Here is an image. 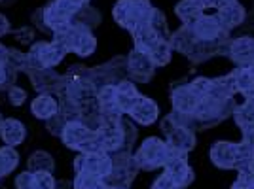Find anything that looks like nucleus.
I'll use <instances>...</instances> for the list:
<instances>
[{
    "label": "nucleus",
    "mask_w": 254,
    "mask_h": 189,
    "mask_svg": "<svg viewBox=\"0 0 254 189\" xmlns=\"http://www.w3.org/2000/svg\"><path fill=\"white\" fill-rule=\"evenodd\" d=\"M52 34L53 42L63 46L66 53L72 51L78 57H89L97 49V38L93 36V32L84 29V27H78L74 23L53 31Z\"/></svg>",
    "instance_id": "nucleus-1"
},
{
    "label": "nucleus",
    "mask_w": 254,
    "mask_h": 189,
    "mask_svg": "<svg viewBox=\"0 0 254 189\" xmlns=\"http://www.w3.org/2000/svg\"><path fill=\"white\" fill-rule=\"evenodd\" d=\"M237 108L235 98H212V96H203L199 104L195 108L193 116L201 123V129H211V127L222 123L224 119L233 116Z\"/></svg>",
    "instance_id": "nucleus-2"
},
{
    "label": "nucleus",
    "mask_w": 254,
    "mask_h": 189,
    "mask_svg": "<svg viewBox=\"0 0 254 189\" xmlns=\"http://www.w3.org/2000/svg\"><path fill=\"white\" fill-rule=\"evenodd\" d=\"M66 57V49L55 42H34L27 51V74L32 70L53 68Z\"/></svg>",
    "instance_id": "nucleus-3"
},
{
    "label": "nucleus",
    "mask_w": 254,
    "mask_h": 189,
    "mask_svg": "<svg viewBox=\"0 0 254 189\" xmlns=\"http://www.w3.org/2000/svg\"><path fill=\"white\" fill-rule=\"evenodd\" d=\"M140 170H158L167 163V142L158 137H148L133 153Z\"/></svg>",
    "instance_id": "nucleus-4"
},
{
    "label": "nucleus",
    "mask_w": 254,
    "mask_h": 189,
    "mask_svg": "<svg viewBox=\"0 0 254 189\" xmlns=\"http://www.w3.org/2000/svg\"><path fill=\"white\" fill-rule=\"evenodd\" d=\"M150 10H152L150 0H118L112 15L120 27L133 31L138 23H142L148 17Z\"/></svg>",
    "instance_id": "nucleus-5"
},
{
    "label": "nucleus",
    "mask_w": 254,
    "mask_h": 189,
    "mask_svg": "<svg viewBox=\"0 0 254 189\" xmlns=\"http://www.w3.org/2000/svg\"><path fill=\"white\" fill-rule=\"evenodd\" d=\"M110 157H112V170L105 178V184L108 188L127 189L140 170L137 161L133 155H122V153H112Z\"/></svg>",
    "instance_id": "nucleus-6"
},
{
    "label": "nucleus",
    "mask_w": 254,
    "mask_h": 189,
    "mask_svg": "<svg viewBox=\"0 0 254 189\" xmlns=\"http://www.w3.org/2000/svg\"><path fill=\"white\" fill-rule=\"evenodd\" d=\"M80 8L82 6L72 4L68 0H52V2H48L42 8L44 21L48 25V29L53 32L57 31V29H61V27L70 25L72 19H74V15L80 11Z\"/></svg>",
    "instance_id": "nucleus-7"
},
{
    "label": "nucleus",
    "mask_w": 254,
    "mask_h": 189,
    "mask_svg": "<svg viewBox=\"0 0 254 189\" xmlns=\"http://www.w3.org/2000/svg\"><path fill=\"white\" fill-rule=\"evenodd\" d=\"M156 64L146 51L133 49L127 55V80L133 84H148L156 74Z\"/></svg>",
    "instance_id": "nucleus-8"
},
{
    "label": "nucleus",
    "mask_w": 254,
    "mask_h": 189,
    "mask_svg": "<svg viewBox=\"0 0 254 189\" xmlns=\"http://www.w3.org/2000/svg\"><path fill=\"white\" fill-rule=\"evenodd\" d=\"M76 172H87L99 178L105 180L108 172L112 170V157L106 151H97V153H80L74 159Z\"/></svg>",
    "instance_id": "nucleus-9"
},
{
    "label": "nucleus",
    "mask_w": 254,
    "mask_h": 189,
    "mask_svg": "<svg viewBox=\"0 0 254 189\" xmlns=\"http://www.w3.org/2000/svg\"><path fill=\"white\" fill-rule=\"evenodd\" d=\"M201 96L190 87V82L180 80L177 84L171 85V106L173 112H182V114H193L199 104Z\"/></svg>",
    "instance_id": "nucleus-10"
},
{
    "label": "nucleus",
    "mask_w": 254,
    "mask_h": 189,
    "mask_svg": "<svg viewBox=\"0 0 254 189\" xmlns=\"http://www.w3.org/2000/svg\"><path fill=\"white\" fill-rule=\"evenodd\" d=\"M31 84L38 94H59L66 85L64 76L57 74L53 68H42L29 72Z\"/></svg>",
    "instance_id": "nucleus-11"
},
{
    "label": "nucleus",
    "mask_w": 254,
    "mask_h": 189,
    "mask_svg": "<svg viewBox=\"0 0 254 189\" xmlns=\"http://www.w3.org/2000/svg\"><path fill=\"white\" fill-rule=\"evenodd\" d=\"M191 29H193L195 38L199 42H216V40H222L230 34L222 29L216 15H205V13L195 23H191Z\"/></svg>",
    "instance_id": "nucleus-12"
},
{
    "label": "nucleus",
    "mask_w": 254,
    "mask_h": 189,
    "mask_svg": "<svg viewBox=\"0 0 254 189\" xmlns=\"http://www.w3.org/2000/svg\"><path fill=\"white\" fill-rule=\"evenodd\" d=\"M163 168H165L163 174H165V176H167V178H169L179 189L191 186V182H193V178H195V174H193L191 167L188 165L186 157L167 159V163L163 165Z\"/></svg>",
    "instance_id": "nucleus-13"
},
{
    "label": "nucleus",
    "mask_w": 254,
    "mask_h": 189,
    "mask_svg": "<svg viewBox=\"0 0 254 189\" xmlns=\"http://www.w3.org/2000/svg\"><path fill=\"white\" fill-rule=\"evenodd\" d=\"M127 116H131V119H133L135 123H138V125L150 127L158 121L159 106L156 100H152V98L144 96V94H138V98L135 100V104L129 110Z\"/></svg>",
    "instance_id": "nucleus-14"
},
{
    "label": "nucleus",
    "mask_w": 254,
    "mask_h": 189,
    "mask_svg": "<svg viewBox=\"0 0 254 189\" xmlns=\"http://www.w3.org/2000/svg\"><path fill=\"white\" fill-rule=\"evenodd\" d=\"M228 57L237 66H251L254 61V38L253 36H241L237 40H232Z\"/></svg>",
    "instance_id": "nucleus-15"
},
{
    "label": "nucleus",
    "mask_w": 254,
    "mask_h": 189,
    "mask_svg": "<svg viewBox=\"0 0 254 189\" xmlns=\"http://www.w3.org/2000/svg\"><path fill=\"white\" fill-rule=\"evenodd\" d=\"M0 138H2L4 146H21L27 138V127L15 117H6L0 127Z\"/></svg>",
    "instance_id": "nucleus-16"
},
{
    "label": "nucleus",
    "mask_w": 254,
    "mask_h": 189,
    "mask_svg": "<svg viewBox=\"0 0 254 189\" xmlns=\"http://www.w3.org/2000/svg\"><path fill=\"white\" fill-rule=\"evenodd\" d=\"M211 161L214 167L230 170L235 168V153H233V142H226V140H218L211 146Z\"/></svg>",
    "instance_id": "nucleus-17"
},
{
    "label": "nucleus",
    "mask_w": 254,
    "mask_h": 189,
    "mask_svg": "<svg viewBox=\"0 0 254 189\" xmlns=\"http://www.w3.org/2000/svg\"><path fill=\"white\" fill-rule=\"evenodd\" d=\"M167 146L175 151H179L182 155H188L191 149L195 147V133L184 127H177L169 137H167Z\"/></svg>",
    "instance_id": "nucleus-18"
},
{
    "label": "nucleus",
    "mask_w": 254,
    "mask_h": 189,
    "mask_svg": "<svg viewBox=\"0 0 254 189\" xmlns=\"http://www.w3.org/2000/svg\"><path fill=\"white\" fill-rule=\"evenodd\" d=\"M216 17H218V21H220L224 31L230 32L233 29H237L239 25H243L245 17H247V10H245V6H241L239 2H233L230 6L218 10Z\"/></svg>",
    "instance_id": "nucleus-19"
},
{
    "label": "nucleus",
    "mask_w": 254,
    "mask_h": 189,
    "mask_svg": "<svg viewBox=\"0 0 254 189\" xmlns=\"http://www.w3.org/2000/svg\"><path fill=\"white\" fill-rule=\"evenodd\" d=\"M31 114L36 119L48 121L50 117L59 114V98H55L53 94H38L31 102Z\"/></svg>",
    "instance_id": "nucleus-20"
},
{
    "label": "nucleus",
    "mask_w": 254,
    "mask_h": 189,
    "mask_svg": "<svg viewBox=\"0 0 254 189\" xmlns=\"http://www.w3.org/2000/svg\"><path fill=\"white\" fill-rule=\"evenodd\" d=\"M138 94L140 93H138L137 85L133 84L131 80H127V78L122 80L120 84H116V102L122 114H129V110L133 108Z\"/></svg>",
    "instance_id": "nucleus-21"
},
{
    "label": "nucleus",
    "mask_w": 254,
    "mask_h": 189,
    "mask_svg": "<svg viewBox=\"0 0 254 189\" xmlns=\"http://www.w3.org/2000/svg\"><path fill=\"white\" fill-rule=\"evenodd\" d=\"M197 42L199 40L195 38V32L191 29V25H182L179 31H175L171 34V47H173V51H179L182 55H188Z\"/></svg>",
    "instance_id": "nucleus-22"
},
{
    "label": "nucleus",
    "mask_w": 254,
    "mask_h": 189,
    "mask_svg": "<svg viewBox=\"0 0 254 189\" xmlns=\"http://www.w3.org/2000/svg\"><path fill=\"white\" fill-rule=\"evenodd\" d=\"M133 34V42H135V49H140V51H150V47L158 42V36L154 34V31L150 29V25L146 23V19L142 23H138L137 27L131 31Z\"/></svg>",
    "instance_id": "nucleus-23"
},
{
    "label": "nucleus",
    "mask_w": 254,
    "mask_h": 189,
    "mask_svg": "<svg viewBox=\"0 0 254 189\" xmlns=\"http://www.w3.org/2000/svg\"><path fill=\"white\" fill-rule=\"evenodd\" d=\"M175 13L182 21V25H191L203 15V8L195 0H180L175 6Z\"/></svg>",
    "instance_id": "nucleus-24"
},
{
    "label": "nucleus",
    "mask_w": 254,
    "mask_h": 189,
    "mask_svg": "<svg viewBox=\"0 0 254 189\" xmlns=\"http://www.w3.org/2000/svg\"><path fill=\"white\" fill-rule=\"evenodd\" d=\"M235 93H237V87H235V78H233L232 72L228 74V76L212 80L211 91H209L207 96H212V98H232Z\"/></svg>",
    "instance_id": "nucleus-25"
},
{
    "label": "nucleus",
    "mask_w": 254,
    "mask_h": 189,
    "mask_svg": "<svg viewBox=\"0 0 254 189\" xmlns=\"http://www.w3.org/2000/svg\"><path fill=\"white\" fill-rule=\"evenodd\" d=\"M146 23L150 25V29L154 31V34L158 36V40H165V42H171V31L169 25H167V19H165V13L158 8H152L146 17Z\"/></svg>",
    "instance_id": "nucleus-26"
},
{
    "label": "nucleus",
    "mask_w": 254,
    "mask_h": 189,
    "mask_svg": "<svg viewBox=\"0 0 254 189\" xmlns=\"http://www.w3.org/2000/svg\"><path fill=\"white\" fill-rule=\"evenodd\" d=\"M53 168H55V159L44 149L32 151L27 159V170L31 172H53Z\"/></svg>",
    "instance_id": "nucleus-27"
},
{
    "label": "nucleus",
    "mask_w": 254,
    "mask_h": 189,
    "mask_svg": "<svg viewBox=\"0 0 254 189\" xmlns=\"http://www.w3.org/2000/svg\"><path fill=\"white\" fill-rule=\"evenodd\" d=\"M233 78L237 93H243L245 98H254V76L249 70V66H237L233 70Z\"/></svg>",
    "instance_id": "nucleus-28"
},
{
    "label": "nucleus",
    "mask_w": 254,
    "mask_h": 189,
    "mask_svg": "<svg viewBox=\"0 0 254 189\" xmlns=\"http://www.w3.org/2000/svg\"><path fill=\"white\" fill-rule=\"evenodd\" d=\"M72 23L78 25V27H84L87 31H93L95 27L101 25V11L97 10V8H93V6H89V4H85L74 15Z\"/></svg>",
    "instance_id": "nucleus-29"
},
{
    "label": "nucleus",
    "mask_w": 254,
    "mask_h": 189,
    "mask_svg": "<svg viewBox=\"0 0 254 189\" xmlns=\"http://www.w3.org/2000/svg\"><path fill=\"white\" fill-rule=\"evenodd\" d=\"M19 165V153L11 146L0 147V180L10 176Z\"/></svg>",
    "instance_id": "nucleus-30"
},
{
    "label": "nucleus",
    "mask_w": 254,
    "mask_h": 189,
    "mask_svg": "<svg viewBox=\"0 0 254 189\" xmlns=\"http://www.w3.org/2000/svg\"><path fill=\"white\" fill-rule=\"evenodd\" d=\"M233 119L241 131L254 127V98H247L243 104L237 106L233 112Z\"/></svg>",
    "instance_id": "nucleus-31"
},
{
    "label": "nucleus",
    "mask_w": 254,
    "mask_h": 189,
    "mask_svg": "<svg viewBox=\"0 0 254 189\" xmlns=\"http://www.w3.org/2000/svg\"><path fill=\"white\" fill-rule=\"evenodd\" d=\"M122 129H124V146L114 153H122V155H133V146L138 138V129L133 121L129 119H122ZM112 155V153H110Z\"/></svg>",
    "instance_id": "nucleus-32"
},
{
    "label": "nucleus",
    "mask_w": 254,
    "mask_h": 189,
    "mask_svg": "<svg viewBox=\"0 0 254 189\" xmlns=\"http://www.w3.org/2000/svg\"><path fill=\"white\" fill-rule=\"evenodd\" d=\"M148 55L152 57V61L156 66H165V64L171 63V57H173V47H171V42H165V40H158L150 47Z\"/></svg>",
    "instance_id": "nucleus-33"
},
{
    "label": "nucleus",
    "mask_w": 254,
    "mask_h": 189,
    "mask_svg": "<svg viewBox=\"0 0 254 189\" xmlns=\"http://www.w3.org/2000/svg\"><path fill=\"white\" fill-rule=\"evenodd\" d=\"M72 184H74V189H108L105 180L93 176V174H87V172H76Z\"/></svg>",
    "instance_id": "nucleus-34"
},
{
    "label": "nucleus",
    "mask_w": 254,
    "mask_h": 189,
    "mask_svg": "<svg viewBox=\"0 0 254 189\" xmlns=\"http://www.w3.org/2000/svg\"><path fill=\"white\" fill-rule=\"evenodd\" d=\"M6 64L11 66L15 72H27V53L19 51V49H11V47H8Z\"/></svg>",
    "instance_id": "nucleus-35"
},
{
    "label": "nucleus",
    "mask_w": 254,
    "mask_h": 189,
    "mask_svg": "<svg viewBox=\"0 0 254 189\" xmlns=\"http://www.w3.org/2000/svg\"><path fill=\"white\" fill-rule=\"evenodd\" d=\"M233 153H235V168L249 163L251 159H254V149L247 142H237L233 144Z\"/></svg>",
    "instance_id": "nucleus-36"
},
{
    "label": "nucleus",
    "mask_w": 254,
    "mask_h": 189,
    "mask_svg": "<svg viewBox=\"0 0 254 189\" xmlns=\"http://www.w3.org/2000/svg\"><path fill=\"white\" fill-rule=\"evenodd\" d=\"M66 119H64L61 114H55L53 117H50L48 121H46V131L50 133V135H53V137H59L61 138V135H63L64 127H66Z\"/></svg>",
    "instance_id": "nucleus-37"
},
{
    "label": "nucleus",
    "mask_w": 254,
    "mask_h": 189,
    "mask_svg": "<svg viewBox=\"0 0 254 189\" xmlns=\"http://www.w3.org/2000/svg\"><path fill=\"white\" fill-rule=\"evenodd\" d=\"M57 180L53 178L52 172H34L32 189H55Z\"/></svg>",
    "instance_id": "nucleus-38"
},
{
    "label": "nucleus",
    "mask_w": 254,
    "mask_h": 189,
    "mask_svg": "<svg viewBox=\"0 0 254 189\" xmlns=\"http://www.w3.org/2000/svg\"><path fill=\"white\" fill-rule=\"evenodd\" d=\"M211 85H212V78H205V76H197L195 80L190 82V87L199 94V96H207L209 91H211Z\"/></svg>",
    "instance_id": "nucleus-39"
},
{
    "label": "nucleus",
    "mask_w": 254,
    "mask_h": 189,
    "mask_svg": "<svg viewBox=\"0 0 254 189\" xmlns=\"http://www.w3.org/2000/svg\"><path fill=\"white\" fill-rule=\"evenodd\" d=\"M10 34H13V38L21 46H32L34 44V36H36L34 29H31V27H21L17 31H11Z\"/></svg>",
    "instance_id": "nucleus-40"
},
{
    "label": "nucleus",
    "mask_w": 254,
    "mask_h": 189,
    "mask_svg": "<svg viewBox=\"0 0 254 189\" xmlns=\"http://www.w3.org/2000/svg\"><path fill=\"white\" fill-rule=\"evenodd\" d=\"M6 96H8V102H10L11 106H21L23 102L27 100V91H25L23 87L11 85V87H8Z\"/></svg>",
    "instance_id": "nucleus-41"
},
{
    "label": "nucleus",
    "mask_w": 254,
    "mask_h": 189,
    "mask_svg": "<svg viewBox=\"0 0 254 189\" xmlns=\"http://www.w3.org/2000/svg\"><path fill=\"white\" fill-rule=\"evenodd\" d=\"M235 170L239 172L237 180H241V182H245V184L254 186V159H251L249 163H245V165H241V167H237Z\"/></svg>",
    "instance_id": "nucleus-42"
},
{
    "label": "nucleus",
    "mask_w": 254,
    "mask_h": 189,
    "mask_svg": "<svg viewBox=\"0 0 254 189\" xmlns=\"http://www.w3.org/2000/svg\"><path fill=\"white\" fill-rule=\"evenodd\" d=\"M15 76H17V72L11 66L0 64V89L2 87H11L13 82H15Z\"/></svg>",
    "instance_id": "nucleus-43"
},
{
    "label": "nucleus",
    "mask_w": 254,
    "mask_h": 189,
    "mask_svg": "<svg viewBox=\"0 0 254 189\" xmlns=\"http://www.w3.org/2000/svg\"><path fill=\"white\" fill-rule=\"evenodd\" d=\"M32 182H34V172L25 170L15 176V189H32Z\"/></svg>",
    "instance_id": "nucleus-44"
},
{
    "label": "nucleus",
    "mask_w": 254,
    "mask_h": 189,
    "mask_svg": "<svg viewBox=\"0 0 254 189\" xmlns=\"http://www.w3.org/2000/svg\"><path fill=\"white\" fill-rule=\"evenodd\" d=\"M177 123H175V119H173V116H165L163 117V119H161V123H159V129H161V133H163V135H165V137H169L171 133H173V131H175V129H177Z\"/></svg>",
    "instance_id": "nucleus-45"
},
{
    "label": "nucleus",
    "mask_w": 254,
    "mask_h": 189,
    "mask_svg": "<svg viewBox=\"0 0 254 189\" xmlns=\"http://www.w3.org/2000/svg\"><path fill=\"white\" fill-rule=\"evenodd\" d=\"M32 23L36 25V29L42 32H52L50 29H48V25H46V21H44V10L42 8H38V10L32 13Z\"/></svg>",
    "instance_id": "nucleus-46"
},
{
    "label": "nucleus",
    "mask_w": 254,
    "mask_h": 189,
    "mask_svg": "<svg viewBox=\"0 0 254 189\" xmlns=\"http://www.w3.org/2000/svg\"><path fill=\"white\" fill-rule=\"evenodd\" d=\"M150 189H179V188H177L165 174H161L159 178L154 180V184H152V188Z\"/></svg>",
    "instance_id": "nucleus-47"
},
{
    "label": "nucleus",
    "mask_w": 254,
    "mask_h": 189,
    "mask_svg": "<svg viewBox=\"0 0 254 189\" xmlns=\"http://www.w3.org/2000/svg\"><path fill=\"white\" fill-rule=\"evenodd\" d=\"M10 32H11V25L8 21V17L4 13H0V38L6 36V34H10Z\"/></svg>",
    "instance_id": "nucleus-48"
},
{
    "label": "nucleus",
    "mask_w": 254,
    "mask_h": 189,
    "mask_svg": "<svg viewBox=\"0 0 254 189\" xmlns=\"http://www.w3.org/2000/svg\"><path fill=\"white\" fill-rule=\"evenodd\" d=\"M243 142H247V144L254 149V127H251V129L243 131Z\"/></svg>",
    "instance_id": "nucleus-49"
},
{
    "label": "nucleus",
    "mask_w": 254,
    "mask_h": 189,
    "mask_svg": "<svg viewBox=\"0 0 254 189\" xmlns=\"http://www.w3.org/2000/svg\"><path fill=\"white\" fill-rule=\"evenodd\" d=\"M55 189H74V184H72V182H68V180H57Z\"/></svg>",
    "instance_id": "nucleus-50"
},
{
    "label": "nucleus",
    "mask_w": 254,
    "mask_h": 189,
    "mask_svg": "<svg viewBox=\"0 0 254 189\" xmlns=\"http://www.w3.org/2000/svg\"><path fill=\"white\" fill-rule=\"evenodd\" d=\"M230 189H254V186L245 184V182H241V180H235V182H233V186Z\"/></svg>",
    "instance_id": "nucleus-51"
},
{
    "label": "nucleus",
    "mask_w": 254,
    "mask_h": 189,
    "mask_svg": "<svg viewBox=\"0 0 254 189\" xmlns=\"http://www.w3.org/2000/svg\"><path fill=\"white\" fill-rule=\"evenodd\" d=\"M6 57H8V47L0 44V64H6Z\"/></svg>",
    "instance_id": "nucleus-52"
},
{
    "label": "nucleus",
    "mask_w": 254,
    "mask_h": 189,
    "mask_svg": "<svg viewBox=\"0 0 254 189\" xmlns=\"http://www.w3.org/2000/svg\"><path fill=\"white\" fill-rule=\"evenodd\" d=\"M68 2H72V4H78V6H85V4H89V0H68Z\"/></svg>",
    "instance_id": "nucleus-53"
},
{
    "label": "nucleus",
    "mask_w": 254,
    "mask_h": 189,
    "mask_svg": "<svg viewBox=\"0 0 254 189\" xmlns=\"http://www.w3.org/2000/svg\"><path fill=\"white\" fill-rule=\"evenodd\" d=\"M249 70H251V72H253V76H254V61H253V64L249 66Z\"/></svg>",
    "instance_id": "nucleus-54"
},
{
    "label": "nucleus",
    "mask_w": 254,
    "mask_h": 189,
    "mask_svg": "<svg viewBox=\"0 0 254 189\" xmlns=\"http://www.w3.org/2000/svg\"><path fill=\"white\" fill-rule=\"evenodd\" d=\"M2 121H4V117H2V114H0V127H2Z\"/></svg>",
    "instance_id": "nucleus-55"
},
{
    "label": "nucleus",
    "mask_w": 254,
    "mask_h": 189,
    "mask_svg": "<svg viewBox=\"0 0 254 189\" xmlns=\"http://www.w3.org/2000/svg\"><path fill=\"white\" fill-rule=\"evenodd\" d=\"M0 189H6V188H4V186H0Z\"/></svg>",
    "instance_id": "nucleus-56"
},
{
    "label": "nucleus",
    "mask_w": 254,
    "mask_h": 189,
    "mask_svg": "<svg viewBox=\"0 0 254 189\" xmlns=\"http://www.w3.org/2000/svg\"><path fill=\"white\" fill-rule=\"evenodd\" d=\"M110 189H116V188H110Z\"/></svg>",
    "instance_id": "nucleus-57"
}]
</instances>
